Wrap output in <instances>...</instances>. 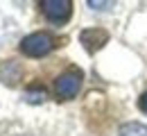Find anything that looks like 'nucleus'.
<instances>
[{
    "label": "nucleus",
    "instance_id": "7",
    "mask_svg": "<svg viewBox=\"0 0 147 136\" xmlns=\"http://www.w3.org/2000/svg\"><path fill=\"white\" fill-rule=\"evenodd\" d=\"M115 2H95V0H88V7H93V9H111Z\"/></svg>",
    "mask_w": 147,
    "mask_h": 136
},
{
    "label": "nucleus",
    "instance_id": "2",
    "mask_svg": "<svg viewBox=\"0 0 147 136\" xmlns=\"http://www.w3.org/2000/svg\"><path fill=\"white\" fill-rule=\"evenodd\" d=\"M82 73L79 70H66V73H61L59 77L55 79V93L57 97H61V100H70L79 93V89H82Z\"/></svg>",
    "mask_w": 147,
    "mask_h": 136
},
{
    "label": "nucleus",
    "instance_id": "1",
    "mask_svg": "<svg viewBox=\"0 0 147 136\" xmlns=\"http://www.w3.org/2000/svg\"><path fill=\"white\" fill-rule=\"evenodd\" d=\"M57 41L48 32H32L20 41V52L27 57H45L48 52H52Z\"/></svg>",
    "mask_w": 147,
    "mask_h": 136
},
{
    "label": "nucleus",
    "instance_id": "6",
    "mask_svg": "<svg viewBox=\"0 0 147 136\" xmlns=\"http://www.w3.org/2000/svg\"><path fill=\"white\" fill-rule=\"evenodd\" d=\"M45 97H48V93H45V89H41V86H34V89H27V91H25V100L32 102V104L43 102Z\"/></svg>",
    "mask_w": 147,
    "mask_h": 136
},
{
    "label": "nucleus",
    "instance_id": "4",
    "mask_svg": "<svg viewBox=\"0 0 147 136\" xmlns=\"http://www.w3.org/2000/svg\"><path fill=\"white\" fill-rule=\"evenodd\" d=\"M79 41H82V45L86 48V52H97L107 41H109V32L107 30H100V27H88V30H84L82 34H79Z\"/></svg>",
    "mask_w": 147,
    "mask_h": 136
},
{
    "label": "nucleus",
    "instance_id": "3",
    "mask_svg": "<svg viewBox=\"0 0 147 136\" xmlns=\"http://www.w3.org/2000/svg\"><path fill=\"white\" fill-rule=\"evenodd\" d=\"M41 9L45 14V18L52 23H66L73 14V2L70 0H43Z\"/></svg>",
    "mask_w": 147,
    "mask_h": 136
},
{
    "label": "nucleus",
    "instance_id": "8",
    "mask_svg": "<svg viewBox=\"0 0 147 136\" xmlns=\"http://www.w3.org/2000/svg\"><path fill=\"white\" fill-rule=\"evenodd\" d=\"M138 107H140V109H143V111L147 114V91L143 93V95H140V100H138Z\"/></svg>",
    "mask_w": 147,
    "mask_h": 136
},
{
    "label": "nucleus",
    "instance_id": "5",
    "mask_svg": "<svg viewBox=\"0 0 147 136\" xmlns=\"http://www.w3.org/2000/svg\"><path fill=\"white\" fill-rule=\"evenodd\" d=\"M118 136H147V125L143 122H125Z\"/></svg>",
    "mask_w": 147,
    "mask_h": 136
}]
</instances>
